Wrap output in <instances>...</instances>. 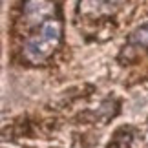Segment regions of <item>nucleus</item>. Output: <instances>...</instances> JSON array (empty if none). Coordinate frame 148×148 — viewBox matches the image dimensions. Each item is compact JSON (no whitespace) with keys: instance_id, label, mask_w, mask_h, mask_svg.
Masks as SVG:
<instances>
[{"instance_id":"f257e3e1","label":"nucleus","mask_w":148,"mask_h":148,"mask_svg":"<svg viewBox=\"0 0 148 148\" xmlns=\"http://www.w3.org/2000/svg\"><path fill=\"white\" fill-rule=\"evenodd\" d=\"M60 37H62V24L59 16H53V18L46 20L44 24H40V27L26 40L24 57L33 64L46 60L53 53V49L59 46Z\"/></svg>"},{"instance_id":"f03ea898","label":"nucleus","mask_w":148,"mask_h":148,"mask_svg":"<svg viewBox=\"0 0 148 148\" xmlns=\"http://www.w3.org/2000/svg\"><path fill=\"white\" fill-rule=\"evenodd\" d=\"M24 16L31 24H44L46 20L57 16V8L51 0H26Z\"/></svg>"},{"instance_id":"7ed1b4c3","label":"nucleus","mask_w":148,"mask_h":148,"mask_svg":"<svg viewBox=\"0 0 148 148\" xmlns=\"http://www.w3.org/2000/svg\"><path fill=\"white\" fill-rule=\"evenodd\" d=\"M119 5V0H81V11L84 13H112Z\"/></svg>"},{"instance_id":"20e7f679","label":"nucleus","mask_w":148,"mask_h":148,"mask_svg":"<svg viewBox=\"0 0 148 148\" xmlns=\"http://www.w3.org/2000/svg\"><path fill=\"white\" fill-rule=\"evenodd\" d=\"M128 42L134 46H141V48H148V22L143 26H139L137 29L132 31V35L128 37Z\"/></svg>"}]
</instances>
